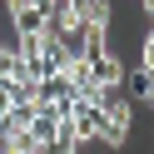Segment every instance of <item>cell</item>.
Returning a JSON list of instances; mask_svg holds the SVG:
<instances>
[{
  "mask_svg": "<svg viewBox=\"0 0 154 154\" xmlns=\"http://www.w3.org/2000/svg\"><path fill=\"white\" fill-rule=\"evenodd\" d=\"M80 20H90V25H104V30H109V0H85V10H80Z\"/></svg>",
  "mask_w": 154,
  "mask_h": 154,
  "instance_id": "obj_1",
  "label": "cell"
},
{
  "mask_svg": "<svg viewBox=\"0 0 154 154\" xmlns=\"http://www.w3.org/2000/svg\"><path fill=\"white\" fill-rule=\"evenodd\" d=\"M15 134H20V124L10 114H0V154H15Z\"/></svg>",
  "mask_w": 154,
  "mask_h": 154,
  "instance_id": "obj_2",
  "label": "cell"
},
{
  "mask_svg": "<svg viewBox=\"0 0 154 154\" xmlns=\"http://www.w3.org/2000/svg\"><path fill=\"white\" fill-rule=\"evenodd\" d=\"M139 65H144V70H154V30L144 35V55H139Z\"/></svg>",
  "mask_w": 154,
  "mask_h": 154,
  "instance_id": "obj_3",
  "label": "cell"
},
{
  "mask_svg": "<svg viewBox=\"0 0 154 154\" xmlns=\"http://www.w3.org/2000/svg\"><path fill=\"white\" fill-rule=\"evenodd\" d=\"M0 45H5V35H0Z\"/></svg>",
  "mask_w": 154,
  "mask_h": 154,
  "instance_id": "obj_4",
  "label": "cell"
}]
</instances>
